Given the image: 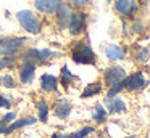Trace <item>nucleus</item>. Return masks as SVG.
I'll list each match as a JSON object with an SVG mask.
<instances>
[{
	"label": "nucleus",
	"mask_w": 150,
	"mask_h": 138,
	"mask_svg": "<svg viewBox=\"0 0 150 138\" xmlns=\"http://www.w3.org/2000/svg\"><path fill=\"white\" fill-rule=\"evenodd\" d=\"M57 87H58V79L52 74H44L40 77V88L44 92H55Z\"/></svg>",
	"instance_id": "10"
},
{
	"label": "nucleus",
	"mask_w": 150,
	"mask_h": 138,
	"mask_svg": "<svg viewBox=\"0 0 150 138\" xmlns=\"http://www.w3.org/2000/svg\"><path fill=\"white\" fill-rule=\"evenodd\" d=\"M10 106H11L10 99H8V98H5V96H2V95H0V108H10Z\"/></svg>",
	"instance_id": "27"
},
{
	"label": "nucleus",
	"mask_w": 150,
	"mask_h": 138,
	"mask_svg": "<svg viewBox=\"0 0 150 138\" xmlns=\"http://www.w3.org/2000/svg\"><path fill=\"white\" fill-rule=\"evenodd\" d=\"M103 79H105V83H107V85L113 87V85H116V83L123 82V80L126 79V71L121 66H110L105 71Z\"/></svg>",
	"instance_id": "4"
},
{
	"label": "nucleus",
	"mask_w": 150,
	"mask_h": 138,
	"mask_svg": "<svg viewBox=\"0 0 150 138\" xmlns=\"http://www.w3.org/2000/svg\"><path fill=\"white\" fill-rule=\"evenodd\" d=\"M57 21H58V26L60 27H65L66 24L69 22V18H71V8H69L66 3H60L58 10H57Z\"/></svg>",
	"instance_id": "8"
},
{
	"label": "nucleus",
	"mask_w": 150,
	"mask_h": 138,
	"mask_svg": "<svg viewBox=\"0 0 150 138\" xmlns=\"http://www.w3.org/2000/svg\"><path fill=\"white\" fill-rule=\"evenodd\" d=\"M68 26H69V32L73 35H78L86 26V15L84 13H73L71 18H69Z\"/></svg>",
	"instance_id": "6"
},
{
	"label": "nucleus",
	"mask_w": 150,
	"mask_h": 138,
	"mask_svg": "<svg viewBox=\"0 0 150 138\" xmlns=\"http://www.w3.org/2000/svg\"><path fill=\"white\" fill-rule=\"evenodd\" d=\"M145 83H147L145 74L134 72V74H131L127 79H124V88L131 90V92H136V90L144 88V87H145Z\"/></svg>",
	"instance_id": "5"
},
{
	"label": "nucleus",
	"mask_w": 150,
	"mask_h": 138,
	"mask_svg": "<svg viewBox=\"0 0 150 138\" xmlns=\"http://www.w3.org/2000/svg\"><path fill=\"white\" fill-rule=\"evenodd\" d=\"M26 39H8L0 43V56H13L26 43Z\"/></svg>",
	"instance_id": "3"
},
{
	"label": "nucleus",
	"mask_w": 150,
	"mask_h": 138,
	"mask_svg": "<svg viewBox=\"0 0 150 138\" xmlns=\"http://www.w3.org/2000/svg\"><path fill=\"white\" fill-rule=\"evenodd\" d=\"M69 112H71V104H69L68 101H58L55 104V108H53V114L57 116L58 119H66L69 116Z\"/></svg>",
	"instance_id": "12"
},
{
	"label": "nucleus",
	"mask_w": 150,
	"mask_h": 138,
	"mask_svg": "<svg viewBox=\"0 0 150 138\" xmlns=\"http://www.w3.org/2000/svg\"><path fill=\"white\" fill-rule=\"evenodd\" d=\"M131 138H134V137H131Z\"/></svg>",
	"instance_id": "32"
},
{
	"label": "nucleus",
	"mask_w": 150,
	"mask_h": 138,
	"mask_svg": "<svg viewBox=\"0 0 150 138\" xmlns=\"http://www.w3.org/2000/svg\"><path fill=\"white\" fill-rule=\"evenodd\" d=\"M37 111H39V119L42 122H45L47 117H49V106H47L44 101H39L37 103Z\"/></svg>",
	"instance_id": "19"
},
{
	"label": "nucleus",
	"mask_w": 150,
	"mask_h": 138,
	"mask_svg": "<svg viewBox=\"0 0 150 138\" xmlns=\"http://www.w3.org/2000/svg\"><path fill=\"white\" fill-rule=\"evenodd\" d=\"M144 2H149V0H144Z\"/></svg>",
	"instance_id": "31"
},
{
	"label": "nucleus",
	"mask_w": 150,
	"mask_h": 138,
	"mask_svg": "<svg viewBox=\"0 0 150 138\" xmlns=\"http://www.w3.org/2000/svg\"><path fill=\"white\" fill-rule=\"evenodd\" d=\"M15 117H16V112H15V111L8 112L7 116H4V117H2V120H0V125H2V127H5V125H7V124H10V122L13 120Z\"/></svg>",
	"instance_id": "25"
},
{
	"label": "nucleus",
	"mask_w": 150,
	"mask_h": 138,
	"mask_svg": "<svg viewBox=\"0 0 150 138\" xmlns=\"http://www.w3.org/2000/svg\"><path fill=\"white\" fill-rule=\"evenodd\" d=\"M62 0H34V5L42 13H55L58 10Z\"/></svg>",
	"instance_id": "7"
},
{
	"label": "nucleus",
	"mask_w": 150,
	"mask_h": 138,
	"mask_svg": "<svg viewBox=\"0 0 150 138\" xmlns=\"http://www.w3.org/2000/svg\"><path fill=\"white\" fill-rule=\"evenodd\" d=\"M92 117H94L95 122H103L105 117H107V109H105L102 104H95V109H94Z\"/></svg>",
	"instance_id": "16"
},
{
	"label": "nucleus",
	"mask_w": 150,
	"mask_h": 138,
	"mask_svg": "<svg viewBox=\"0 0 150 138\" xmlns=\"http://www.w3.org/2000/svg\"><path fill=\"white\" fill-rule=\"evenodd\" d=\"M105 55H107L108 60H113V61H118V60H123L124 58V48L120 47V45H108L105 48Z\"/></svg>",
	"instance_id": "11"
},
{
	"label": "nucleus",
	"mask_w": 150,
	"mask_h": 138,
	"mask_svg": "<svg viewBox=\"0 0 150 138\" xmlns=\"http://www.w3.org/2000/svg\"><path fill=\"white\" fill-rule=\"evenodd\" d=\"M123 88H124V80H123V82H120V83H116V85H113L110 90H108V98H115L116 93H120Z\"/></svg>",
	"instance_id": "24"
},
{
	"label": "nucleus",
	"mask_w": 150,
	"mask_h": 138,
	"mask_svg": "<svg viewBox=\"0 0 150 138\" xmlns=\"http://www.w3.org/2000/svg\"><path fill=\"white\" fill-rule=\"evenodd\" d=\"M16 19L21 24V27L26 29L29 34H39L40 32V21L33 11L29 10H21L16 13Z\"/></svg>",
	"instance_id": "1"
},
{
	"label": "nucleus",
	"mask_w": 150,
	"mask_h": 138,
	"mask_svg": "<svg viewBox=\"0 0 150 138\" xmlns=\"http://www.w3.org/2000/svg\"><path fill=\"white\" fill-rule=\"evenodd\" d=\"M73 60L79 64H94L95 53L87 43H79L76 47V50L73 51Z\"/></svg>",
	"instance_id": "2"
},
{
	"label": "nucleus",
	"mask_w": 150,
	"mask_h": 138,
	"mask_svg": "<svg viewBox=\"0 0 150 138\" xmlns=\"http://www.w3.org/2000/svg\"><path fill=\"white\" fill-rule=\"evenodd\" d=\"M36 120H37L36 117H24V119H21V120H16V122H13L10 127H5V133H11L13 130L21 128V127H24V125H33V124H36Z\"/></svg>",
	"instance_id": "15"
},
{
	"label": "nucleus",
	"mask_w": 150,
	"mask_h": 138,
	"mask_svg": "<svg viewBox=\"0 0 150 138\" xmlns=\"http://www.w3.org/2000/svg\"><path fill=\"white\" fill-rule=\"evenodd\" d=\"M69 2H71L73 5H76V6H82V5H87L91 0H69Z\"/></svg>",
	"instance_id": "28"
},
{
	"label": "nucleus",
	"mask_w": 150,
	"mask_h": 138,
	"mask_svg": "<svg viewBox=\"0 0 150 138\" xmlns=\"http://www.w3.org/2000/svg\"><path fill=\"white\" fill-rule=\"evenodd\" d=\"M0 85L2 87H7V88H15V80L11 76H4V77H0Z\"/></svg>",
	"instance_id": "22"
},
{
	"label": "nucleus",
	"mask_w": 150,
	"mask_h": 138,
	"mask_svg": "<svg viewBox=\"0 0 150 138\" xmlns=\"http://www.w3.org/2000/svg\"><path fill=\"white\" fill-rule=\"evenodd\" d=\"M62 77H63V80H62L63 83H69V82H73V80H74V76L69 72L68 66H63L62 67Z\"/></svg>",
	"instance_id": "23"
},
{
	"label": "nucleus",
	"mask_w": 150,
	"mask_h": 138,
	"mask_svg": "<svg viewBox=\"0 0 150 138\" xmlns=\"http://www.w3.org/2000/svg\"><path fill=\"white\" fill-rule=\"evenodd\" d=\"M52 55H53V51H52V50H37V48H36V55H34V60L39 61V63H42V61L49 60V58L52 56Z\"/></svg>",
	"instance_id": "18"
},
{
	"label": "nucleus",
	"mask_w": 150,
	"mask_h": 138,
	"mask_svg": "<svg viewBox=\"0 0 150 138\" xmlns=\"http://www.w3.org/2000/svg\"><path fill=\"white\" fill-rule=\"evenodd\" d=\"M52 138H69V135H65V133H53Z\"/></svg>",
	"instance_id": "30"
},
{
	"label": "nucleus",
	"mask_w": 150,
	"mask_h": 138,
	"mask_svg": "<svg viewBox=\"0 0 150 138\" xmlns=\"http://www.w3.org/2000/svg\"><path fill=\"white\" fill-rule=\"evenodd\" d=\"M144 26H142V22H140V21H137L136 22V24H134V31H136V32H140V31H144Z\"/></svg>",
	"instance_id": "29"
},
{
	"label": "nucleus",
	"mask_w": 150,
	"mask_h": 138,
	"mask_svg": "<svg viewBox=\"0 0 150 138\" xmlns=\"http://www.w3.org/2000/svg\"><path fill=\"white\" fill-rule=\"evenodd\" d=\"M92 132H94V127H84L79 132H76V133L69 135V138H84V137H87L89 133H92Z\"/></svg>",
	"instance_id": "21"
},
{
	"label": "nucleus",
	"mask_w": 150,
	"mask_h": 138,
	"mask_svg": "<svg viewBox=\"0 0 150 138\" xmlns=\"http://www.w3.org/2000/svg\"><path fill=\"white\" fill-rule=\"evenodd\" d=\"M15 64V56H0V69H7Z\"/></svg>",
	"instance_id": "20"
},
{
	"label": "nucleus",
	"mask_w": 150,
	"mask_h": 138,
	"mask_svg": "<svg viewBox=\"0 0 150 138\" xmlns=\"http://www.w3.org/2000/svg\"><path fill=\"white\" fill-rule=\"evenodd\" d=\"M102 92V85L100 83H92V85H87L84 90V93H82V98H89V96H94L97 95V93Z\"/></svg>",
	"instance_id": "17"
},
{
	"label": "nucleus",
	"mask_w": 150,
	"mask_h": 138,
	"mask_svg": "<svg viewBox=\"0 0 150 138\" xmlns=\"http://www.w3.org/2000/svg\"><path fill=\"white\" fill-rule=\"evenodd\" d=\"M36 76V63H26L20 71V80L23 83H31Z\"/></svg>",
	"instance_id": "9"
},
{
	"label": "nucleus",
	"mask_w": 150,
	"mask_h": 138,
	"mask_svg": "<svg viewBox=\"0 0 150 138\" xmlns=\"http://www.w3.org/2000/svg\"><path fill=\"white\" fill-rule=\"evenodd\" d=\"M107 106H108V111L113 112V114L126 111V103H124L123 99L116 98V96H115V98H108L107 99Z\"/></svg>",
	"instance_id": "13"
},
{
	"label": "nucleus",
	"mask_w": 150,
	"mask_h": 138,
	"mask_svg": "<svg viewBox=\"0 0 150 138\" xmlns=\"http://www.w3.org/2000/svg\"><path fill=\"white\" fill-rule=\"evenodd\" d=\"M147 58H149V48L145 47V48H144V50L139 53V56H137V60H139V63H142V61L145 63V61H147Z\"/></svg>",
	"instance_id": "26"
},
{
	"label": "nucleus",
	"mask_w": 150,
	"mask_h": 138,
	"mask_svg": "<svg viewBox=\"0 0 150 138\" xmlns=\"http://www.w3.org/2000/svg\"><path fill=\"white\" fill-rule=\"evenodd\" d=\"M115 10L118 13H121V15H131L134 11V3L131 0H116Z\"/></svg>",
	"instance_id": "14"
}]
</instances>
